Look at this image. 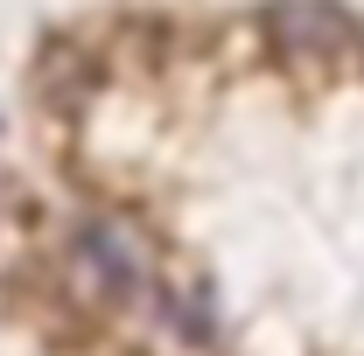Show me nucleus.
Wrapping results in <instances>:
<instances>
[{
	"label": "nucleus",
	"instance_id": "nucleus-3",
	"mask_svg": "<svg viewBox=\"0 0 364 356\" xmlns=\"http://www.w3.org/2000/svg\"><path fill=\"white\" fill-rule=\"evenodd\" d=\"M91 77H98V70H91V56L77 43H49L43 56H36V91H43L49 105H77L91 91Z\"/></svg>",
	"mask_w": 364,
	"mask_h": 356
},
{
	"label": "nucleus",
	"instance_id": "nucleus-1",
	"mask_svg": "<svg viewBox=\"0 0 364 356\" xmlns=\"http://www.w3.org/2000/svg\"><path fill=\"white\" fill-rule=\"evenodd\" d=\"M259 28H267V43L280 56H343L358 43V28L336 0H273L259 14Z\"/></svg>",
	"mask_w": 364,
	"mask_h": 356
},
{
	"label": "nucleus",
	"instance_id": "nucleus-2",
	"mask_svg": "<svg viewBox=\"0 0 364 356\" xmlns=\"http://www.w3.org/2000/svg\"><path fill=\"white\" fill-rule=\"evenodd\" d=\"M70 259H77V272L91 279V294H98L105 308H119V301L134 294V259H127V245H119L112 230H77Z\"/></svg>",
	"mask_w": 364,
	"mask_h": 356
}]
</instances>
